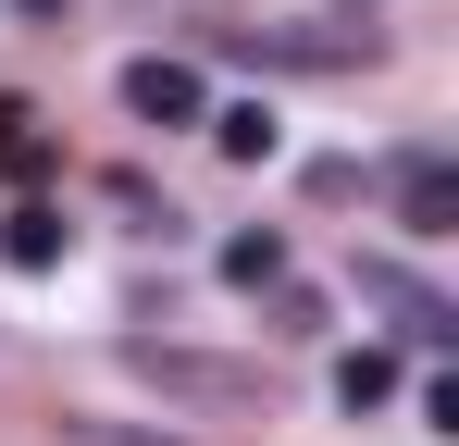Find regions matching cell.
Returning <instances> with one entry per match:
<instances>
[{"label": "cell", "instance_id": "cell-7", "mask_svg": "<svg viewBox=\"0 0 459 446\" xmlns=\"http://www.w3.org/2000/svg\"><path fill=\"white\" fill-rule=\"evenodd\" d=\"M273 137H286V124H273L261 99H236V112H212V149H224V161H273Z\"/></svg>", "mask_w": 459, "mask_h": 446}, {"label": "cell", "instance_id": "cell-8", "mask_svg": "<svg viewBox=\"0 0 459 446\" xmlns=\"http://www.w3.org/2000/svg\"><path fill=\"white\" fill-rule=\"evenodd\" d=\"M385 397H397V360L385 347H348L335 360V409H385Z\"/></svg>", "mask_w": 459, "mask_h": 446}, {"label": "cell", "instance_id": "cell-9", "mask_svg": "<svg viewBox=\"0 0 459 446\" xmlns=\"http://www.w3.org/2000/svg\"><path fill=\"white\" fill-rule=\"evenodd\" d=\"M0 174H38V112L0 99Z\"/></svg>", "mask_w": 459, "mask_h": 446}, {"label": "cell", "instance_id": "cell-4", "mask_svg": "<svg viewBox=\"0 0 459 446\" xmlns=\"http://www.w3.org/2000/svg\"><path fill=\"white\" fill-rule=\"evenodd\" d=\"M63 248H75V223L50 211V199H25V211L0 223V261H13V273H63Z\"/></svg>", "mask_w": 459, "mask_h": 446}, {"label": "cell", "instance_id": "cell-5", "mask_svg": "<svg viewBox=\"0 0 459 446\" xmlns=\"http://www.w3.org/2000/svg\"><path fill=\"white\" fill-rule=\"evenodd\" d=\"M360 297H385V310H397L422 347H447V297H435V286H410L397 261H360Z\"/></svg>", "mask_w": 459, "mask_h": 446}, {"label": "cell", "instance_id": "cell-3", "mask_svg": "<svg viewBox=\"0 0 459 446\" xmlns=\"http://www.w3.org/2000/svg\"><path fill=\"white\" fill-rule=\"evenodd\" d=\"M397 223H410V236H459V174L435 161V149L397 174Z\"/></svg>", "mask_w": 459, "mask_h": 446}, {"label": "cell", "instance_id": "cell-6", "mask_svg": "<svg viewBox=\"0 0 459 446\" xmlns=\"http://www.w3.org/2000/svg\"><path fill=\"white\" fill-rule=\"evenodd\" d=\"M286 273H299V261H286V236H273V223H248V236H224V286H236V297H273Z\"/></svg>", "mask_w": 459, "mask_h": 446}, {"label": "cell", "instance_id": "cell-2", "mask_svg": "<svg viewBox=\"0 0 459 446\" xmlns=\"http://www.w3.org/2000/svg\"><path fill=\"white\" fill-rule=\"evenodd\" d=\"M125 112L174 137V124H212V87H199V63H174V50H137L125 63Z\"/></svg>", "mask_w": 459, "mask_h": 446}, {"label": "cell", "instance_id": "cell-1", "mask_svg": "<svg viewBox=\"0 0 459 446\" xmlns=\"http://www.w3.org/2000/svg\"><path fill=\"white\" fill-rule=\"evenodd\" d=\"M125 360L150 372L161 397H186V409H248V397H261V372H248V360H199V347H150V335H137Z\"/></svg>", "mask_w": 459, "mask_h": 446}, {"label": "cell", "instance_id": "cell-10", "mask_svg": "<svg viewBox=\"0 0 459 446\" xmlns=\"http://www.w3.org/2000/svg\"><path fill=\"white\" fill-rule=\"evenodd\" d=\"M63 446H199V434H137V422H63Z\"/></svg>", "mask_w": 459, "mask_h": 446}]
</instances>
